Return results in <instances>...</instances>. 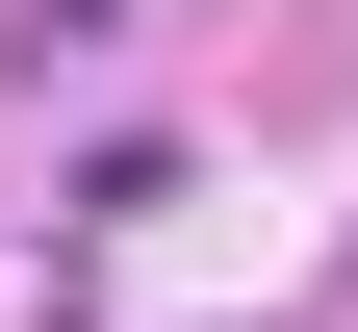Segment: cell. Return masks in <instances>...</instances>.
<instances>
[{
	"mask_svg": "<svg viewBox=\"0 0 358 332\" xmlns=\"http://www.w3.org/2000/svg\"><path fill=\"white\" fill-rule=\"evenodd\" d=\"M154 0H0V77H52V52H128Z\"/></svg>",
	"mask_w": 358,
	"mask_h": 332,
	"instance_id": "cell-1",
	"label": "cell"
}]
</instances>
